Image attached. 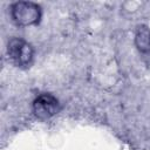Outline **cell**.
Instances as JSON below:
<instances>
[{
	"label": "cell",
	"mask_w": 150,
	"mask_h": 150,
	"mask_svg": "<svg viewBox=\"0 0 150 150\" xmlns=\"http://www.w3.org/2000/svg\"><path fill=\"white\" fill-rule=\"evenodd\" d=\"M42 15L40 5L32 1H19L11 6V16L18 26L27 27L39 23Z\"/></svg>",
	"instance_id": "1"
},
{
	"label": "cell",
	"mask_w": 150,
	"mask_h": 150,
	"mask_svg": "<svg viewBox=\"0 0 150 150\" xmlns=\"http://www.w3.org/2000/svg\"><path fill=\"white\" fill-rule=\"evenodd\" d=\"M7 53L11 61L16 67H28L34 56V49L30 43L20 38H12L7 45Z\"/></svg>",
	"instance_id": "2"
},
{
	"label": "cell",
	"mask_w": 150,
	"mask_h": 150,
	"mask_svg": "<svg viewBox=\"0 0 150 150\" xmlns=\"http://www.w3.org/2000/svg\"><path fill=\"white\" fill-rule=\"evenodd\" d=\"M33 112L40 120H47L56 115L60 110L59 100L52 94H40L33 101Z\"/></svg>",
	"instance_id": "3"
},
{
	"label": "cell",
	"mask_w": 150,
	"mask_h": 150,
	"mask_svg": "<svg viewBox=\"0 0 150 150\" xmlns=\"http://www.w3.org/2000/svg\"><path fill=\"white\" fill-rule=\"evenodd\" d=\"M135 45L143 54L150 53V28L146 25H139L135 33Z\"/></svg>",
	"instance_id": "4"
}]
</instances>
